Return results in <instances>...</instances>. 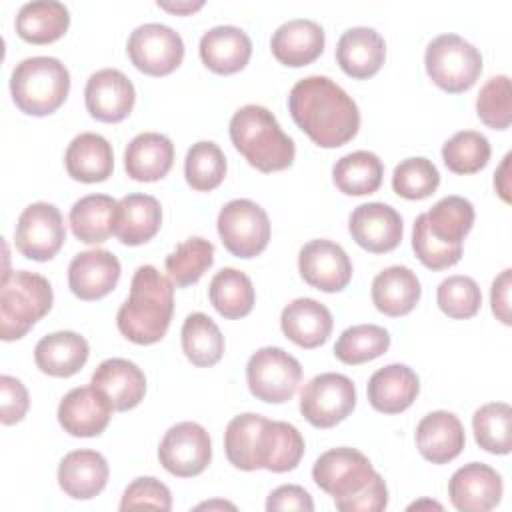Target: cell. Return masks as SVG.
<instances>
[{"instance_id": "6da1fadb", "label": "cell", "mask_w": 512, "mask_h": 512, "mask_svg": "<svg viewBox=\"0 0 512 512\" xmlns=\"http://www.w3.org/2000/svg\"><path fill=\"white\" fill-rule=\"evenodd\" d=\"M228 462L238 470L290 472L304 456V438L296 426L246 412L234 416L224 432Z\"/></svg>"}, {"instance_id": "7a4b0ae2", "label": "cell", "mask_w": 512, "mask_h": 512, "mask_svg": "<svg viewBox=\"0 0 512 512\" xmlns=\"http://www.w3.org/2000/svg\"><path fill=\"white\" fill-rule=\"evenodd\" d=\"M288 110L296 126L320 148L350 142L360 128L356 102L328 76H306L288 94Z\"/></svg>"}, {"instance_id": "3957f363", "label": "cell", "mask_w": 512, "mask_h": 512, "mask_svg": "<svg viewBox=\"0 0 512 512\" xmlns=\"http://www.w3.org/2000/svg\"><path fill=\"white\" fill-rule=\"evenodd\" d=\"M312 478L340 512H380L388 504L386 482L356 448L340 446L320 454Z\"/></svg>"}, {"instance_id": "277c9868", "label": "cell", "mask_w": 512, "mask_h": 512, "mask_svg": "<svg viewBox=\"0 0 512 512\" xmlns=\"http://www.w3.org/2000/svg\"><path fill=\"white\" fill-rule=\"evenodd\" d=\"M174 312V284L158 268L140 266L130 282V294L116 314L118 330L134 344L148 346L164 338Z\"/></svg>"}, {"instance_id": "5b68a950", "label": "cell", "mask_w": 512, "mask_h": 512, "mask_svg": "<svg viewBox=\"0 0 512 512\" xmlns=\"http://www.w3.org/2000/svg\"><path fill=\"white\" fill-rule=\"evenodd\" d=\"M474 224V206L462 196H446L414 220L412 250L430 270L460 262L462 244Z\"/></svg>"}, {"instance_id": "8992f818", "label": "cell", "mask_w": 512, "mask_h": 512, "mask_svg": "<svg viewBox=\"0 0 512 512\" xmlns=\"http://www.w3.org/2000/svg\"><path fill=\"white\" fill-rule=\"evenodd\" d=\"M230 140L250 166L260 172H278L292 166L294 140L280 128L276 116L258 104H246L230 118Z\"/></svg>"}, {"instance_id": "52a82bcc", "label": "cell", "mask_w": 512, "mask_h": 512, "mask_svg": "<svg viewBox=\"0 0 512 512\" xmlns=\"http://www.w3.org/2000/svg\"><path fill=\"white\" fill-rule=\"evenodd\" d=\"M10 92L20 112L48 116L64 104L70 92V72L52 56L24 58L12 70Z\"/></svg>"}, {"instance_id": "ba28073f", "label": "cell", "mask_w": 512, "mask_h": 512, "mask_svg": "<svg viewBox=\"0 0 512 512\" xmlns=\"http://www.w3.org/2000/svg\"><path fill=\"white\" fill-rule=\"evenodd\" d=\"M54 302L50 282L28 270L4 272L0 290V338L10 342L44 318Z\"/></svg>"}, {"instance_id": "9c48e42d", "label": "cell", "mask_w": 512, "mask_h": 512, "mask_svg": "<svg viewBox=\"0 0 512 512\" xmlns=\"http://www.w3.org/2000/svg\"><path fill=\"white\" fill-rule=\"evenodd\" d=\"M424 64L438 88L460 94L476 84L482 72V54L458 34H440L428 44Z\"/></svg>"}, {"instance_id": "30bf717a", "label": "cell", "mask_w": 512, "mask_h": 512, "mask_svg": "<svg viewBox=\"0 0 512 512\" xmlns=\"http://www.w3.org/2000/svg\"><path fill=\"white\" fill-rule=\"evenodd\" d=\"M300 380V362L278 346L256 350L246 364V382L252 396L268 404H284L292 400Z\"/></svg>"}, {"instance_id": "8fae6325", "label": "cell", "mask_w": 512, "mask_h": 512, "mask_svg": "<svg viewBox=\"0 0 512 512\" xmlns=\"http://www.w3.org/2000/svg\"><path fill=\"white\" fill-rule=\"evenodd\" d=\"M218 234L236 258H254L268 246L270 220L262 206L248 198L226 202L218 212Z\"/></svg>"}, {"instance_id": "7c38bea8", "label": "cell", "mask_w": 512, "mask_h": 512, "mask_svg": "<svg viewBox=\"0 0 512 512\" xmlns=\"http://www.w3.org/2000/svg\"><path fill=\"white\" fill-rule=\"evenodd\" d=\"M356 406L354 382L338 372L314 376L300 394V412L316 428L340 424Z\"/></svg>"}, {"instance_id": "4fadbf2b", "label": "cell", "mask_w": 512, "mask_h": 512, "mask_svg": "<svg viewBox=\"0 0 512 512\" xmlns=\"http://www.w3.org/2000/svg\"><path fill=\"white\" fill-rule=\"evenodd\" d=\"M66 240L64 218L50 202H34L22 210L14 228V242L22 256L36 262L52 260Z\"/></svg>"}, {"instance_id": "5bb4252c", "label": "cell", "mask_w": 512, "mask_h": 512, "mask_svg": "<svg viewBox=\"0 0 512 512\" xmlns=\"http://www.w3.org/2000/svg\"><path fill=\"white\" fill-rule=\"evenodd\" d=\"M126 50L132 64L148 76H166L174 72L184 58L182 36L160 22L134 28Z\"/></svg>"}, {"instance_id": "9a60e30c", "label": "cell", "mask_w": 512, "mask_h": 512, "mask_svg": "<svg viewBox=\"0 0 512 512\" xmlns=\"http://www.w3.org/2000/svg\"><path fill=\"white\" fill-rule=\"evenodd\" d=\"M158 460L172 476H198L212 460L208 432L198 422H178L170 426L160 440Z\"/></svg>"}, {"instance_id": "2e32d148", "label": "cell", "mask_w": 512, "mask_h": 512, "mask_svg": "<svg viewBox=\"0 0 512 512\" xmlns=\"http://www.w3.org/2000/svg\"><path fill=\"white\" fill-rule=\"evenodd\" d=\"M298 270L306 284L322 292H340L352 278L346 250L326 238L306 242L298 252Z\"/></svg>"}, {"instance_id": "e0dca14e", "label": "cell", "mask_w": 512, "mask_h": 512, "mask_svg": "<svg viewBox=\"0 0 512 512\" xmlns=\"http://www.w3.org/2000/svg\"><path fill=\"white\" fill-rule=\"evenodd\" d=\"M84 102L92 118L116 124L130 116L136 102V90L124 72L116 68H102L88 78Z\"/></svg>"}, {"instance_id": "ac0fdd59", "label": "cell", "mask_w": 512, "mask_h": 512, "mask_svg": "<svg viewBox=\"0 0 512 512\" xmlns=\"http://www.w3.org/2000/svg\"><path fill=\"white\" fill-rule=\"evenodd\" d=\"M114 406L96 386L72 388L58 404V422L70 436L92 438L106 430Z\"/></svg>"}, {"instance_id": "d6986e66", "label": "cell", "mask_w": 512, "mask_h": 512, "mask_svg": "<svg viewBox=\"0 0 512 512\" xmlns=\"http://www.w3.org/2000/svg\"><path fill=\"white\" fill-rule=\"evenodd\" d=\"M352 240L374 254L394 250L402 240V216L384 202H368L354 208L348 220Z\"/></svg>"}, {"instance_id": "ffe728a7", "label": "cell", "mask_w": 512, "mask_h": 512, "mask_svg": "<svg viewBox=\"0 0 512 512\" xmlns=\"http://www.w3.org/2000/svg\"><path fill=\"white\" fill-rule=\"evenodd\" d=\"M502 488V476L492 466L470 462L452 474L448 496L460 512H486L498 506Z\"/></svg>"}, {"instance_id": "44dd1931", "label": "cell", "mask_w": 512, "mask_h": 512, "mask_svg": "<svg viewBox=\"0 0 512 512\" xmlns=\"http://www.w3.org/2000/svg\"><path fill=\"white\" fill-rule=\"evenodd\" d=\"M120 272V260L110 250H84L68 266V286L80 300H100L116 288Z\"/></svg>"}, {"instance_id": "7402d4cb", "label": "cell", "mask_w": 512, "mask_h": 512, "mask_svg": "<svg viewBox=\"0 0 512 512\" xmlns=\"http://www.w3.org/2000/svg\"><path fill=\"white\" fill-rule=\"evenodd\" d=\"M464 444V426L458 416L448 410H434L416 426V448L422 458L432 464L454 460L464 450Z\"/></svg>"}, {"instance_id": "603a6c76", "label": "cell", "mask_w": 512, "mask_h": 512, "mask_svg": "<svg viewBox=\"0 0 512 512\" xmlns=\"http://www.w3.org/2000/svg\"><path fill=\"white\" fill-rule=\"evenodd\" d=\"M386 58L384 38L368 26L348 28L336 44V60L344 74L356 80L374 76Z\"/></svg>"}, {"instance_id": "cb8c5ba5", "label": "cell", "mask_w": 512, "mask_h": 512, "mask_svg": "<svg viewBox=\"0 0 512 512\" xmlns=\"http://www.w3.org/2000/svg\"><path fill=\"white\" fill-rule=\"evenodd\" d=\"M324 30L308 18H294L276 28L270 40L274 58L292 68L312 64L324 52Z\"/></svg>"}, {"instance_id": "d4e9b609", "label": "cell", "mask_w": 512, "mask_h": 512, "mask_svg": "<svg viewBox=\"0 0 512 512\" xmlns=\"http://www.w3.org/2000/svg\"><path fill=\"white\" fill-rule=\"evenodd\" d=\"M110 468L106 458L96 450H72L58 466V484L74 500L98 496L108 482Z\"/></svg>"}, {"instance_id": "484cf974", "label": "cell", "mask_w": 512, "mask_h": 512, "mask_svg": "<svg viewBox=\"0 0 512 512\" xmlns=\"http://www.w3.org/2000/svg\"><path fill=\"white\" fill-rule=\"evenodd\" d=\"M90 384L100 388L118 412L136 408L146 394L144 372L126 358H108L100 362Z\"/></svg>"}, {"instance_id": "4316f807", "label": "cell", "mask_w": 512, "mask_h": 512, "mask_svg": "<svg viewBox=\"0 0 512 512\" xmlns=\"http://www.w3.org/2000/svg\"><path fill=\"white\" fill-rule=\"evenodd\" d=\"M368 402L382 414L404 412L420 392L416 372L406 364H388L376 370L368 380Z\"/></svg>"}, {"instance_id": "83f0119b", "label": "cell", "mask_w": 512, "mask_h": 512, "mask_svg": "<svg viewBox=\"0 0 512 512\" xmlns=\"http://www.w3.org/2000/svg\"><path fill=\"white\" fill-rule=\"evenodd\" d=\"M200 58L216 74L240 72L252 54L250 36L238 26H214L200 38Z\"/></svg>"}, {"instance_id": "f1b7e54d", "label": "cell", "mask_w": 512, "mask_h": 512, "mask_svg": "<svg viewBox=\"0 0 512 512\" xmlns=\"http://www.w3.org/2000/svg\"><path fill=\"white\" fill-rule=\"evenodd\" d=\"M330 310L314 298H296L280 314V326L288 340L300 348L322 346L332 332Z\"/></svg>"}, {"instance_id": "f546056e", "label": "cell", "mask_w": 512, "mask_h": 512, "mask_svg": "<svg viewBox=\"0 0 512 512\" xmlns=\"http://www.w3.org/2000/svg\"><path fill=\"white\" fill-rule=\"evenodd\" d=\"M162 224L160 202L150 194H128L118 200L114 214V236L126 246L152 240Z\"/></svg>"}, {"instance_id": "4dcf8cb0", "label": "cell", "mask_w": 512, "mask_h": 512, "mask_svg": "<svg viewBox=\"0 0 512 512\" xmlns=\"http://www.w3.org/2000/svg\"><path fill=\"white\" fill-rule=\"evenodd\" d=\"M174 162V144L160 132L134 136L124 150L126 174L136 182H156L164 178Z\"/></svg>"}, {"instance_id": "1f68e13d", "label": "cell", "mask_w": 512, "mask_h": 512, "mask_svg": "<svg viewBox=\"0 0 512 512\" xmlns=\"http://www.w3.org/2000/svg\"><path fill=\"white\" fill-rule=\"evenodd\" d=\"M90 354V346L84 336L72 330H58L38 340L34 348L36 366L56 378H68L80 372Z\"/></svg>"}, {"instance_id": "d6a6232c", "label": "cell", "mask_w": 512, "mask_h": 512, "mask_svg": "<svg viewBox=\"0 0 512 512\" xmlns=\"http://www.w3.org/2000/svg\"><path fill=\"white\" fill-rule=\"evenodd\" d=\"M64 164L70 178L78 182H104L114 170V152L104 136L96 132H82L68 144Z\"/></svg>"}, {"instance_id": "836d02e7", "label": "cell", "mask_w": 512, "mask_h": 512, "mask_svg": "<svg viewBox=\"0 0 512 512\" xmlns=\"http://www.w3.org/2000/svg\"><path fill=\"white\" fill-rule=\"evenodd\" d=\"M420 294V280L408 266H388L372 280V302L376 310L392 318L412 312Z\"/></svg>"}, {"instance_id": "e575fe53", "label": "cell", "mask_w": 512, "mask_h": 512, "mask_svg": "<svg viewBox=\"0 0 512 512\" xmlns=\"http://www.w3.org/2000/svg\"><path fill=\"white\" fill-rule=\"evenodd\" d=\"M70 12L56 0L26 2L16 14V32L30 44H50L66 34Z\"/></svg>"}, {"instance_id": "d590c367", "label": "cell", "mask_w": 512, "mask_h": 512, "mask_svg": "<svg viewBox=\"0 0 512 512\" xmlns=\"http://www.w3.org/2000/svg\"><path fill=\"white\" fill-rule=\"evenodd\" d=\"M118 202L106 194H88L76 200L68 220L72 234L84 244H100L114 234V214Z\"/></svg>"}, {"instance_id": "8d00e7d4", "label": "cell", "mask_w": 512, "mask_h": 512, "mask_svg": "<svg viewBox=\"0 0 512 512\" xmlns=\"http://www.w3.org/2000/svg\"><path fill=\"white\" fill-rule=\"evenodd\" d=\"M208 296L216 312L228 320L248 316L256 300L250 276L236 268H222L216 272L210 280Z\"/></svg>"}, {"instance_id": "74e56055", "label": "cell", "mask_w": 512, "mask_h": 512, "mask_svg": "<svg viewBox=\"0 0 512 512\" xmlns=\"http://www.w3.org/2000/svg\"><path fill=\"white\" fill-rule=\"evenodd\" d=\"M384 176L382 160L368 150H356L342 156L332 168L336 188L348 196L374 194Z\"/></svg>"}, {"instance_id": "f35d334b", "label": "cell", "mask_w": 512, "mask_h": 512, "mask_svg": "<svg viewBox=\"0 0 512 512\" xmlns=\"http://www.w3.org/2000/svg\"><path fill=\"white\" fill-rule=\"evenodd\" d=\"M182 350L186 358L198 368H210L220 362L224 354V336L216 322L202 314H188L182 324Z\"/></svg>"}, {"instance_id": "ab89813d", "label": "cell", "mask_w": 512, "mask_h": 512, "mask_svg": "<svg viewBox=\"0 0 512 512\" xmlns=\"http://www.w3.org/2000/svg\"><path fill=\"white\" fill-rule=\"evenodd\" d=\"M212 262L214 244L206 238L190 236L166 256V272L178 288H184L196 284Z\"/></svg>"}, {"instance_id": "60d3db41", "label": "cell", "mask_w": 512, "mask_h": 512, "mask_svg": "<svg viewBox=\"0 0 512 512\" xmlns=\"http://www.w3.org/2000/svg\"><path fill=\"white\" fill-rule=\"evenodd\" d=\"M390 348V334L378 324H356L346 328L334 344V356L350 366L370 362Z\"/></svg>"}, {"instance_id": "b9f144b4", "label": "cell", "mask_w": 512, "mask_h": 512, "mask_svg": "<svg viewBox=\"0 0 512 512\" xmlns=\"http://www.w3.org/2000/svg\"><path fill=\"white\" fill-rule=\"evenodd\" d=\"M226 168L224 152L210 140H200L186 152L184 176L192 190L210 192L218 188L226 176Z\"/></svg>"}, {"instance_id": "7bdbcfd3", "label": "cell", "mask_w": 512, "mask_h": 512, "mask_svg": "<svg viewBox=\"0 0 512 512\" xmlns=\"http://www.w3.org/2000/svg\"><path fill=\"white\" fill-rule=\"evenodd\" d=\"M512 408L506 402H488L480 406L472 416V430L476 444L490 454H508Z\"/></svg>"}, {"instance_id": "ee69618b", "label": "cell", "mask_w": 512, "mask_h": 512, "mask_svg": "<svg viewBox=\"0 0 512 512\" xmlns=\"http://www.w3.org/2000/svg\"><path fill=\"white\" fill-rule=\"evenodd\" d=\"M490 142L476 130H462L448 138L442 146V160L454 174H474L490 160Z\"/></svg>"}, {"instance_id": "f6af8a7d", "label": "cell", "mask_w": 512, "mask_h": 512, "mask_svg": "<svg viewBox=\"0 0 512 512\" xmlns=\"http://www.w3.org/2000/svg\"><path fill=\"white\" fill-rule=\"evenodd\" d=\"M438 184V168L422 156L402 160L392 174L394 192L406 200H424L436 192Z\"/></svg>"}, {"instance_id": "bcb514c9", "label": "cell", "mask_w": 512, "mask_h": 512, "mask_svg": "<svg viewBox=\"0 0 512 512\" xmlns=\"http://www.w3.org/2000/svg\"><path fill=\"white\" fill-rule=\"evenodd\" d=\"M436 302L446 316L454 320H466L476 316V312L480 310L482 292L474 278L454 274L438 284Z\"/></svg>"}, {"instance_id": "7dc6e473", "label": "cell", "mask_w": 512, "mask_h": 512, "mask_svg": "<svg viewBox=\"0 0 512 512\" xmlns=\"http://www.w3.org/2000/svg\"><path fill=\"white\" fill-rule=\"evenodd\" d=\"M478 118L494 130H506L512 122V86L506 74L492 76L476 98Z\"/></svg>"}, {"instance_id": "c3c4849f", "label": "cell", "mask_w": 512, "mask_h": 512, "mask_svg": "<svg viewBox=\"0 0 512 512\" xmlns=\"http://www.w3.org/2000/svg\"><path fill=\"white\" fill-rule=\"evenodd\" d=\"M136 508L170 510L172 494L168 486L152 476H142L132 480L124 490V496L120 500V510H136Z\"/></svg>"}, {"instance_id": "681fc988", "label": "cell", "mask_w": 512, "mask_h": 512, "mask_svg": "<svg viewBox=\"0 0 512 512\" xmlns=\"http://www.w3.org/2000/svg\"><path fill=\"white\" fill-rule=\"evenodd\" d=\"M30 406L26 386L8 374L0 376V420L4 426L20 422Z\"/></svg>"}, {"instance_id": "f907efd6", "label": "cell", "mask_w": 512, "mask_h": 512, "mask_svg": "<svg viewBox=\"0 0 512 512\" xmlns=\"http://www.w3.org/2000/svg\"><path fill=\"white\" fill-rule=\"evenodd\" d=\"M266 510L276 512V510H302V512H312L314 502L312 496L296 484H284L278 486L276 490L270 492L266 500Z\"/></svg>"}, {"instance_id": "816d5d0a", "label": "cell", "mask_w": 512, "mask_h": 512, "mask_svg": "<svg viewBox=\"0 0 512 512\" xmlns=\"http://www.w3.org/2000/svg\"><path fill=\"white\" fill-rule=\"evenodd\" d=\"M510 284H512V270L506 268L494 278L492 290H490L492 312L502 324H510Z\"/></svg>"}, {"instance_id": "f5cc1de1", "label": "cell", "mask_w": 512, "mask_h": 512, "mask_svg": "<svg viewBox=\"0 0 512 512\" xmlns=\"http://www.w3.org/2000/svg\"><path fill=\"white\" fill-rule=\"evenodd\" d=\"M510 158L512 154H506L500 168L496 170V176H494V186H496V192L500 194V198L504 202H510V184H508V166H510Z\"/></svg>"}, {"instance_id": "db71d44e", "label": "cell", "mask_w": 512, "mask_h": 512, "mask_svg": "<svg viewBox=\"0 0 512 512\" xmlns=\"http://www.w3.org/2000/svg\"><path fill=\"white\" fill-rule=\"evenodd\" d=\"M158 6L168 10V12H176V14H190L198 8L204 6V2H176V4H170V2H160L158 0Z\"/></svg>"}, {"instance_id": "11a10c76", "label": "cell", "mask_w": 512, "mask_h": 512, "mask_svg": "<svg viewBox=\"0 0 512 512\" xmlns=\"http://www.w3.org/2000/svg\"><path fill=\"white\" fill-rule=\"evenodd\" d=\"M418 506H434V508H442L438 502H414V504H410L408 508L412 510V508H418Z\"/></svg>"}, {"instance_id": "9f6ffc18", "label": "cell", "mask_w": 512, "mask_h": 512, "mask_svg": "<svg viewBox=\"0 0 512 512\" xmlns=\"http://www.w3.org/2000/svg\"><path fill=\"white\" fill-rule=\"evenodd\" d=\"M212 506H230V508H234L232 504H226V502H206V504H200L198 508H212Z\"/></svg>"}]
</instances>
